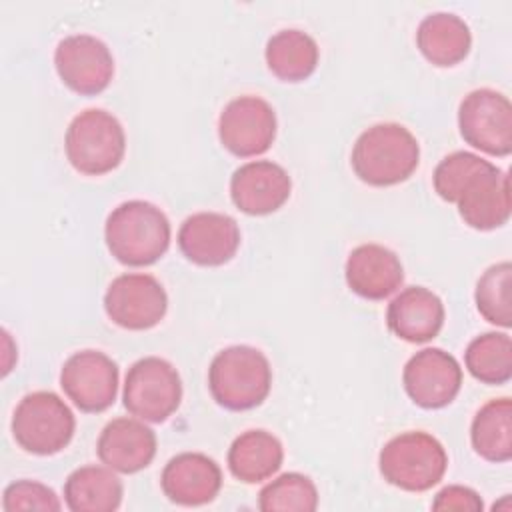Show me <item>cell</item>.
Listing matches in <instances>:
<instances>
[{
	"mask_svg": "<svg viewBox=\"0 0 512 512\" xmlns=\"http://www.w3.org/2000/svg\"><path fill=\"white\" fill-rule=\"evenodd\" d=\"M170 220L152 202L128 200L106 218L104 240L110 254L126 266H150L170 246Z\"/></svg>",
	"mask_w": 512,
	"mask_h": 512,
	"instance_id": "6da1fadb",
	"label": "cell"
},
{
	"mask_svg": "<svg viewBox=\"0 0 512 512\" xmlns=\"http://www.w3.org/2000/svg\"><path fill=\"white\" fill-rule=\"evenodd\" d=\"M350 162L364 184L394 186L408 180L418 168L420 146L406 126L380 122L356 138Z\"/></svg>",
	"mask_w": 512,
	"mask_h": 512,
	"instance_id": "7a4b0ae2",
	"label": "cell"
},
{
	"mask_svg": "<svg viewBox=\"0 0 512 512\" xmlns=\"http://www.w3.org/2000/svg\"><path fill=\"white\" fill-rule=\"evenodd\" d=\"M270 386V362L254 346H228L210 362L208 388L212 398L226 410L242 412L260 406L270 394Z\"/></svg>",
	"mask_w": 512,
	"mask_h": 512,
	"instance_id": "3957f363",
	"label": "cell"
},
{
	"mask_svg": "<svg viewBox=\"0 0 512 512\" xmlns=\"http://www.w3.org/2000/svg\"><path fill=\"white\" fill-rule=\"evenodd\" d=\"M378 468L388 484L406 492H426L444 478L448 454L432 434L410 430L384 444Z\"/></svg>",
	"mask_w": 512,
	"mask_h": 512,
	"instance_id": "277c9868",
	"label": "cell"
},
{
	"mask_svg": "<svg viewBox=\"0 0 512 512\" xmlns=\"http://www.w3.org/2000/svg\"><path fill=\"white\" fill-rule=\"evenodd\" d=\"M64 150L68 162L80 174H108L118 168L124 158V128L114 114L102 108H88L68 124Z\"/></svg>",
	"mask_w": 512,
	"mask_h": 512,
	"instance_id": "5b68a950",
	"label": "cell"
},
{
	"mask_svg": "<svg viewBox=\"0 0 512 512\" xmlns=\"http://www.w3.org/2000/svg\"><path fill=\"white\" fill-rule=\"evenodd\" d=\"M76 428L68 404L50 390L26 394L12 414V436L16 444L38 456H52L64 450Z\"/></svg>",
	"mask_w": 512,
	"mask_h": 512,
	"instance_id": "8992f818",
	"label": "cell"
},
{
	"mask_svg": "<svg viewBox=\"0 0 512 512\" xmlns=\"http://www.w3.org/2000/svg\"><path fill=\"white\" fill-rule=\"evenodd\" d=\"M124 408L144 420L160 424L180 406L182 380L178 370L164 358L146 356L136 360L124 378Z\"/></svg>",
	"mask_w": 512,
	"mask_h": 512,
	"instance_id": "52a82bcc",
	"label": "cell"
},
{
	"mask_svg": "<svg viewBox=\"0 0 512 512\" xmlns=\"http://www.w3.org/2000/svg\"><path fill=\"white\" fill-rule=\"evenodd\" d=\"M460 136L472 148L488 156L512 152V104L492 88L468 92L458 106Z\"/></svg>",
	"mask_w": 512,
	"mask_h": 512,
	"instance_id": "ba28073f",
	"label": "cell"
},
{
	"mask_svg": "<svg viewBox=\"0 0 512 512\" xmlns=\"http://www.w3.org/2000/svg\"><path fill=\"white\" fill-rule=\"evenodd\" d=\"M106 316L124 330L154 328L168 310L164 286L152 274L116 276L104 294Z\"/></svg>",
	"mask_w": 512,
	"mask_h": 512,
	"instance_id": "9c48e42d",
	"label": "cell"
},
{
	"mask_svg": "<svg viewBox=\"0 0 512 512\" xmlns=\"http://www.w3.org/2000/svg\"><path fill=\"white\" fill-rule=\"evenodd\" d=\"M118 364L100 350L74 352L60 370V386L72 404L88 414L110 408L118 394Z\"/></svg>",
	"mask_w": 512,
	"mask_h": 512,
	"instance_id": "30bf717a",
	"label": "cell"
},
{
	"mask_svg": "<svg viewBox=\"0 0 512 512\" xmlns=\"http://www.w3.org/2000/svg\"><path fill=\"white\" fill-rule=\"evenodd\" d=\"M218 138L238 158L260 156L276 138V112L260 96H238L220 112Z\"/></svg>",
	"mask_w": 512,
	"mask_h": 512,
	"instance_id": "8fae6325",
	"label": "cell"
},
{
	"mask_svg": "<svg viewBox=\"0 0 512 512\" xmlns=\"http://www.w3.org/2000/svg\"><path fill=\"white\" fill-rule=\"evenodd\" d=\"M54 66L60 80L82 96H96L108 88L114 76L110 48L92 34H70L54 50Z\"/></svg>",
	"mask_w": 512,
	"mask_h": 512,
	"instance_id": "7c38bea8",
	"label": "cell"
},
{
	"mask_svg": "<svg viewBox=\"0 0 512 512\" xmlns=\"http://www.w3.org/2000/svg\"><path fill=\"white\" fill-rule=\"evenodd\" d=\"M404 390L410 400L426 410L448 406L460 392L462 368L442 348H424L410 356L402 372Z\"/></svg>",
	"mask_w": 512,
	"mask_h": 512,
	"instance_id": "4fadbf2b",
	"label": "cell"
},
{
	"mask_svg": "<svg viewBox=\"0 0 512 512\" xmlns=\"http://www.w3.org/2000/svg\"><path fill=\"white\" fill-rule=\"evenodd\" d=\"M178 246L198 266H222L238 252L240 228L228 214L196 212L180 224Z\"/></svg>",
	"mask_w": 512,
	"mask_h": 512,
	"instance_id": "5bb4252c",
	"label": "cell"
},
{
	"mask_svg": "<svg viewBox=\"0 0 512 512\" xmlns=\"http://www.w3.org/2000/svg\"><path fill=\"white\" fill-rule=\"evenodd\" d=\"M292 192L288 172L272 160L246 162L230 178L234 206L250 216H266L286 204Z\"/></svg>",
	"mask_w": 512,
	"mask_h": 512,
	"instance_id": "9a60e30c",
	"label": "cell"
},
{
	"mask_svg": "<svg viewBox=\"0 0 512 512\" xmlns=\"http://www.w3.org/2000/svg\"><path fill=\"white\" fill-rule=\"evenodd\" d=\"M160 484L170 502L180 506H204L218 496L222 470L202 452H182L168 460Z\"/></svg>",
	"mask_w": 512,
	"mask_h": 512,
	"instance_id": "2e32d148",
	"label": "cell"
},
{
	"mask_svg": "<svg viewBox=\"0 0 512 512\" xmlns=\"http://www.w3.org/2000/svg\"><path fill=\"white\" fill-rule=\"evenodd\" d=\"M458 214L474 230H494L510 220V178L504 170L490 164L478 172L460 192Z\"/></svg>",
	"mask_w": 512,
	"mask_h": 512,
	"instance_id": "e0dca14e",
	"label": "cell"
},
{
	"mask_svg": "<svg viewBox=\"0 0 512 512\" xmlns=\"http://www.w3.org/2000/svg\"><path fill=\"white\" fill-rule=\"evenodd\" d=\"M96 452L114 472L134 474L154 460L156 434L140 418H114L102 428Z\"/></svg>",
	"mask_w": 512,
	"mask_h": 512,
	"instance_id": "ac0fdd59",
	"label": "cell"
},
{
	"mask_svg": "<svg viewBox=\"0 0 512 512\" xmlns=\"http://www.w3.org/2000/svg\"><path fill=\"white\" fill-rule=\"evenodd\" d=\"M348 288L366 300H384L404 282V268L396 252L382 244H360L346 260Z\"/></svg>",
	"mask_w": 512,
	"mask_h": 512,
	"instance_id": "d6986e66",
	"label": "cell"
},
{
	"mask_svg": "<svg viewBox=\"0 0 512 512\" xmlns=\"http://www.w3.org/2000/svg\"><path fill=\"white\" fill-rule=\"evenodd\" d=\"M388 328L406 342L424 344L444 326L442 300L424 286H408L392 298L386 310Z\"/></svg>",
	"mask_w": 512,
	"mask_h": 512,
	"instance_id": "ffe728a7",
	"label": "cell"
},
{
	"mask_svg": "<svg viewBox=\"0 0 512 512\" xmlns=\"http://www.w3.org/2000/svg\"><path fill=\"white\" fill-rule=\"evenodd\" d=\"M416 44L430 64L450 68L468 56L472 34L460 16L452 12H434L418 24Z\"/></svg>",
	"mask_w": 512,
	"mask_h": 512,
	"instance_id": "44dd1931",
	"label": "cell"
},
{
	"mask_svg": "<svg viewBox=\"0 0 512 512\" xmlns=\"http://www.w3.org/2000/svg\"><path fill=\"white\" fill-rule=\"evenodd\" d=\"M284 460L282 442L268 430H246L228 448V468L244 484H256L276 474Z\"/></svg>",
	"mask_w": 512,
	"mask_h": 512,
	"instance_id": "7402d4cb",
	"label": "cell"
},
{
	"mask_svg": "<svg viewBox=\"0 0 512 512\" xmlns=\"http://www.w3.org/2000/svg\"><path fill=\"white\" fill-rule=\"evenodd\" d=\"M124 486L108 466H80L64 482V502L72 512H114Z\"/></svg>",
	"mask_w": 512,
	"mask_h": 512,
	"instance_id": "603a6c76",
	"label": "cell"
},
{
	"mask_svg": "<svg viewBox=\"0 0 512 512\" xmlns=\"http://www.w3.org/2000/svg\"><path fill=\"white\" fill-rule=\"evenodd\" d=\"M316 40L296 28H286L272 34L266 42L264 58L268 70L282 82H302L318 66Z\"/></svg>",
	"mask_w": 512,
	"mask_h": 512,
	"instance_id": "cb8c5ba5",
	"label": "cell"
},
{
	"mask_svg": "<svg viewBox=\"0 0 512 512\" xmlns=\"http://www.w3.org/2000/svg\"><path fill=\"white\" fill-rule=\"evenodd\" d=\"M470 442L474 452L488 462L512 458V402L510 398L488 400L472 418Z\"/></svg>",
	"mask_w": 512,
	"mask_h": 512,
	"instance_id": "d4e9b609",
	"label": "cell"
},
{
	"mask_svg": "<svg viewBox=\"0 0 512 512\" xmlns=\"http://www.w3.org/2000/svg\"><path fill=\"white\" fill-rule=\"evenodd\" d=\"M464 364L482 384H506L512 378L510 336L506 332H484L476 336L464 352Z\"/></svg>",
	"mask_w": 512,
	"mask_h": 512,
	"instance_id": "484cf974",
	"label": "cell"
},
{
	"mask_svg": "<svg viewBox=\"0 0 512 512\" xmlns=\"http://www.w3.org/2000/svg\"><path fill=\"white\" fill-rule=\"evenodd\" d=\"M512 264L508 260L492 264L476 282L474 300L484 320L490 324L510 328L512 326Z\"/></svg>",
	"mask_w": 512,
	"mask_h": 512,
	"instance_id": "4316f807",
	"label": "cell"
},
{
	"mask_svg": "<svg viewBox=\"0 0 512 512\" xmlns=\"http://www.w3.org/2000/svg\"><path fill=\"white\" fill-rule=\"evenodd\" d=\"M258 508L262 512H314L318 508L316 484L300 472H286L260 490Z\"/></svg>",
	"mask_w": 512,
	"mask_h": 512,
	"instance_id": "83f0119b",
	"label": "cell"
},
{
	"mask_svg": "<svg viewBox=\"0 0 512 512\" xmlns=\"http://www.w3.org/2000/svg\"><path fill=\"white\" fill-rule=\"evenodd\" d=\"M492 162L480 158L478 154L472 152H452L448 156H444L434 174H432V182H434V190L436 194L446 200L456 204L460 192L464 190V186L482 170H486Z\"/></svg>",
	"mask_w": 512,
	"mask_h": 512,
	"instance_id": "f1b7e54d",
	"label": "cell"
},
{
	"mask_svg": "<svg viewBox=\"0 0 512 512\" xmlns=\"http://www.w3.org/2000/svg\"><path fill=\"white\" fill-rule=\"evenodd\" d=\"M2 508L6 512H16V510L58 512L62 504L56 492L46 484L34 482V480H18L6 486L2 494Z\"/></svg>",
	"mask_w": 512,
	"mask_h": 512,
	"instance_id": "f546056e",
	"label": "cell"
},
{
	"mask_svg": "<svg viewBox=\"0 0 512 512\" xmlns=\"http://www.w3.org/2000/svg\"><path fill=\"white\" fill-rule=\"evenodd\" d=\"M484 508L482 498L476 490L460 484H452L442 488L434 502L432 510H458V512H480Z\"/></svg>",
	"mask_w": 512,
	"mask_h": 512,
	"instance_id": "4dcf8cb0",
	"label": "cell"
}]
</instances>
